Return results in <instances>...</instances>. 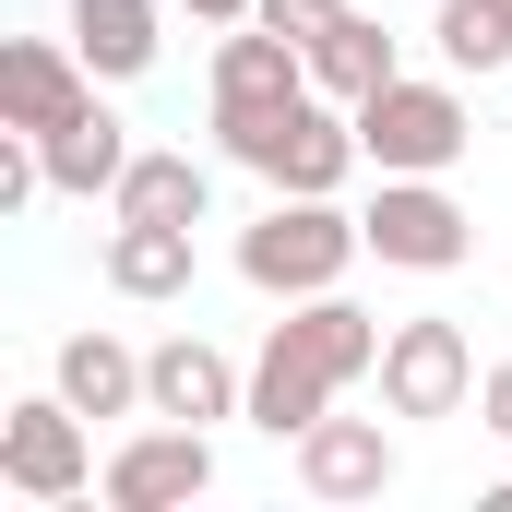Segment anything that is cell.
<instances>
[{"label":"cell","instance_id":"10","mask_svg":"<svg viewBox=\"0 0 512 512\" xmlns=\"http://www.w3.org/2000/svg\"><path fill=\"white\" fill-rule=\"evenodd\" d=\"M286 453H298V489H310V501H334V512H346V501H382L393 477H405V453H393L382 417H310Z\"/></svg>","mask_w":512,"mask_h":512},{"label":"cell","instance_id":"22","mask_svg":"<svg viewBox=\"0 0 512 512\" xmlns=\"http://www.w3.org/2000/svg\"><path fill=\"white\" fill-rule=\"evenodd\" d=\"M179 12H191V24H215V36H227V24H251L262 0H179Z\"/></svg>","mask_w":512,"mask_h":512},{"label":"cell","instance_id":"1","mask_svg":"<svg viewBox=\"0 0 512 512\" xmlns=\"http://www.w3.org/2000/svg\"><path fill=\"white\" fill-rule=\"evenodd\" d=\"M382 334L346 286H322V298H286V322L251 346V429L262 441H298L310 417H334V393L382 382Z\"/></svg>","mask_w":512,"mask_h":512},{"label":"cell","instance_id":"5","mask_svg":"<svg viewBox=\"0 0 512 512\" xmlns=\"http://www.w3.org/2000/svg\"><path fill=\"white\" fill-rule=\"evenodd\" d=\"M0 489L12 501H84L96 489V417L72 405V393H24V405H0Z\"/></svg>","mask_w":512,"mask_h":512},{"label":"cell","instance_id":"4","mask_svg":"<svg viewBox=\"0 0 512 512\" xmlns=\"http://www.w3.org/2000/svg\"><path fill=\"white\" fill-rule=\"evenodd\" d=\"M358 143L382 179H453L465 143H477V108L453 72H393L382 96H358Z\"/></svg>","mask_w":512,"mask_h":512},{"label":"cell","instance_id":"7","mask_svg":"<svg viewBox=\"0 0 512 512\" xmlns=\"http://www.w3.org/2000/svg\"><path fill=\"white\" fill-rule=\"evenodd\" d=\"M358 227H370V262H393V274H453V262H477V215H465L441 179H382V191L358 203Z\"/></svg>","mask_w":512,"mask_h":512},{"label":"cell","instance_id":"12","mask_svg":"<svg viewBox=\"0 0 512 512\" xmlns=\"http://www.w3.org/2000/svg\"><path fill=\"white\" fill-rule=\"evenodd\" d=\"M0 96H12V131H60L96 108V60L72 36H12L0 48Z\"/></svg>","mask_w":512,"mask_h":512},{"label":"cell","instance_id":"3","mask_svg":"<svg viewBox=\"0 0 512 512\" xmlns=\"http://www.w3.org/2000/svg\"><path fill=\"white\" fill-rule=\"evenodd\" d=\"M215 143L251 167L262 191H346L370 167L358 108H334V96H298V108H262V120H215Z\"/></svg>","mask_w":512,"mask_h":512},{"label":"cell","instance_id":"8","mask_svg":"<svg viewBox=\"0 0 512 512\" xmlns=\"http://www.w3.org/2000/svg\"><path fill=\"white\" fill-rule=\"evenodd\" d=\"M465 405H477V346H465V322H441V310L393 322L382 334V417H465Z\"/></svg>","mask_w":512,"mask_h":512},{"label":"cell","instance_id":"13","mask_svg":"<svg viewBox=\"0 0 512 512\" xmlns=\"http://www.w3.org/2000/svg\"><path fill=\"white\" fill-rule=\"evenodd\" d=\"M36 155H48V191H60V203H108V191H120V167L143 155V143H131V120L108 108V96H96L84 120L36 131Z\"/></svg>","mask_w":512,"mask_h":512},{"label":"cell","instance_id":"20","mask_svg":"<svg viewBox=\"0 0 512 512\" xmlns=\"http://www.w3.org/2000/svg\"><path fill=\"white\" fill-rule=\"evenodd\" d=\"M346 12H358V0H262L251 24H274V36H298V48H322V36H334Z\"/></svg>","mask_w":512,"mask_h":512},{"label":"cell","instance_id":"17","mask_svg":"<svg viewBox=\"0 0 512 512\" xmlns=\"http://www.w3.org/2000/svg\"><path fill=\"white\" fill-rule=\"evenodd\" d=\"M48 382L72 393L84 417H143V346H120L108 322H96V334H60V358H48Z\"/></svg>","mask_w":512,"mask_h":512},{"label":"cell","instance_id":"6","mask_svg":"<svg viewBox=\"0 0 512 512\" xmlns=\"http://www.w3.org/2000/svg\"><path fill=\"white\" fill-rule=\"evenodd\" d=\"M203 489H215V429H179V417L120 429V453L96 465V501L108 512H191Z\"/></svg>","mask_w":512,"mask_h":512},{"label":"cell","instance_id":"9","mask_svg":"<svg viewBox=\"0 0 512 512\" xmlns=\"http://www.w3.org/2000/svg\"><path fill=\"white\" fill-rule=\"evenodd\" d=\"M143 417L227 429V417H251V370H239L215 334H167V346H143Z\"/></svg>","mask_w":512,"mask_h":512},{"label":"cell","instance_id":"18","mask_svg":"<svg viewBox=\"0 0 512 512\" xmlns=\"http://www.w3.org/2000/svg\"><path fill=\"white\" fill-rule=\"evenodd\" d=\"M393 72H405V48H393V36L370 24V12H346V24H334V36L310 48V84H322L334 108H358V96H382Z\"/></svg>","mask_w":512,"mask_h":512},{"label":"cell","instance_id":"2","mask_svg":"<svg viewBox=\"0 0 512 512\" xmlns=\"http://www.w3.org/2000/svg\"><path fill=\"white\" fill-rule=\"evenodd\" d=\"M370 251V227L346 215V191H274L251 227H239V286H262L274 310L286 298H322L346 286V262Z\"/></svg>","mask_w":512,"mask_h":512},{"label":"cell","instance_id":"16","mask_svg":"<svg viewBox=\"0 0 512 512\" xmlns=\"http://www.w3.org/2000/svg\"><path fill=\"white\" fill-rule=\"evenodd\" d=\"M191 227H143V215H108V251H96V274H108V286H120V298H143V310H155V298H191Z\"/></svg>","mask_w":512,"mask_h":512},{"label":"cell","instance_id":"15","mask_svg":"<svg viewBox=\"0 0 512 512\" xmlns=\"http://www.w3.org/2000/svg\"><path fill=\"white\" fill-rule=\"evenodd\" d=\"M84 60H96V84H143L155 72V48H167V0H72V24H60Z\"/></svg>","mask_w":512,"mask_h":512},{"label":"cell","instance_id":"11","mask_svg":"<svg viewBox=\"0 0 512 512\" xmlns=\"http://www.w3.org/2000/svg\"><path fill=\"white\" fill-rule=\"evenodd\" d=\"M298 96H322L298 36H274V24H227L215 36V120H262V108H298Z\"/></svg>","mask_w":512,"mask_h":512},{"label":"cell","instance_id":"19","mask_svg":"<svg viewBox=\"0 0 512 512\" xmlns=\"http://www.w3.org/2000/svg\"><path fill=\"white\" fill-rule=\"evenodd\" d=\"M429 48H441V72H512V0H441Z\"/></svg>","mask_w":512,"mask_h":512},{"label":"cell","instance_id":"21","mask_svg":"<svg viewBox=\"0 0 512 512\" xmlns=\"http://www.w3.org/2000/svg\"><path fill=\"white\" fill-rule=\"evenodd\" d=\"M477 417L501 429V453H512V358H489V370H477Z\"/></svg>","mask_w":512,"mask_h":512},{"label":"cell","instance_id":"14","mask_svg":"<svg viewBox=\"0 0 512 512\" xmlns=\"http://www.w3.org/2000/svg\"><path fill=\"white\" fill-rule=\"evenodd\" d=\"M108 215H143V227H203L215 215V167L203 155H179V143H143L120 167V191H108Z\"/></svg>","mask_w":512,"mask_h":512}]
</instances>
